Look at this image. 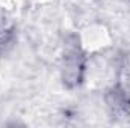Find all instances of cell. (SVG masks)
<instances>
[{
    "mask_svg": "<svg viewBox=\"0 0 130 128\" xmlns=\"http://www.w3.org/2000/svg\"><path fill=\"white\" fill-rule=\"evenodd\" d=\"M83 72V60L82 54L77 50V47L70 48L65 56V66H64V80L68 86H76Z\"/></svg>",
    "mask_w": 130,
    "mask_h": 128,
    "instance_id": "1",
    "label": "cell"
},
{
    "mask_svg": "<svg viewBox=\"0 0 130 128\" xmlns=\"http://www.w3.org/2000/svg\"><path fill=\"white\" fill-rule=\"evenodd\" d=\"M9 36H11V30H9L5 24L0 23V47L5 45V44L9 41Z\"/></svg>",
    "mask_w": 130,
    "mask_h": 128,
    "instance_id": "2",
    "label": "cell"
}]
</instances>
